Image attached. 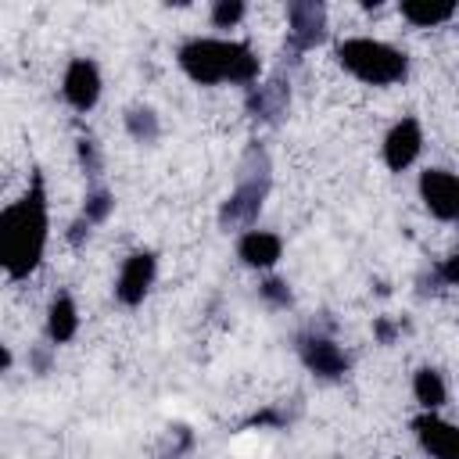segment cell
I'll return each mask as SVG.
<instances>
[{"label":"cell","mask_w":459,"mask_h":459,"mask_svg":"<svg viewBox=\"0 0 459 459\" xmlns=\"http://www.w3.org/2000/svg\"><path fill=\"white\" fill-rule=\"evenodd\" d=\"M226 54L230 39H212V36H194L176 50V61L186 79L197 86H219L226 82Z\"/></svg>","instance_id":"cell-4"},{"label":"cell","mask_w":459,"mask_h":459,"mask_svg":"<svg viewBox=\"0 0 459 459\" xmlns=\"http://www.w3.org/2000/svg\"><path fill=\"white\" fill-rule=\"evenodd\" d=\"M154 276H158V255H154V251H133V255L122 262L118 280H115V298H118V305L136 308V305L151 294Z\"/></svg>","instance_id":"cell-7"},{"label":"cell","mask_w":459,"mask_h":459,"mask_svg":"<svg viewBox=\"0 0 459 459\" xmlns=\"http://www.w3.org/2000/svg\"><path fill=\"white\" fill-rule=\"evenodd\" d=\"M244 108H247L251 118H258L265 126H280L290 111V79L283 72H276L273 79H265L258 86H247Z\"/></svg>","instance_id":"cell-8"},{"label":"cell","mask_w":459,"mask_h":459,"mask_svg":"<svg viewBox=\"0 0 459 459\" xmlns=\"http://www.w3.org/2000/svg\"><path fill=\"white\" fill-rule=\"evenodd\" d=\"M244 0H215L212 4V25L215 29H233L240 18H244Z\"/></svg>","instance_id":"cell-22"},{"label":"cell","mask_w":459,"mask_h":459,"mask_svg":"<svg viewBox=\"0 0 459 459\" xmlns=\"http://www.w3.org/2000/svg\"><path fill=\"white\" fill-rule=\"evenodd\" d=\"M111 212H115V194L108 186H90L86 190V201H82V219L90 226H100V222L111 219Z\"/></svg>","instance_id":"cell-19"},{"label":"cell","mask_w":459,"mask_h":459,"mask_svg":"<svg viewBox=\"0 0 459 459\" xmlns=\"http://www.w3.org/2000/svg\"><path fill=\"white\" fill-rule=\"evenodd\" d=\"M412 394L423 405V412H437L448 402V384H445V377L434 366H420L412 373Z\"/></svg>","instance_id":"cell-15"},{"label":"cell","mask_w":459,"mask_h":459,"mask_svg":"<svg viewBox=\"0 0 459 459\" xmlns=\"http://www.w3.org/2000/svg\"><path fill=\"white\" fill-rule=\"evenodd\" d=\"M75 154H79V165H82V172H86L90 179H97V176H100V169H104L97 140H93V136H79V140H75Z\"/></svg>","instance_id":"cell-21"},{"label":"cell","mask_w":459,"mask_h":459,"mask_svg":"<svg viewBox=\"0 0 459 459\" xmlns=\"http://www.w3.org/2000/svg\"><path fill=\"white\" fill-rule=\"evenodd\" d=\"M283 255V240L273 230H244L237 240V258L251 269H273Z\"/></svg>","instance_id":"cell-13"},{"label":"cell","mask_w":459,"mask_h":459,"mask_svg":"<svg viewBox=\"0 0 459 459\" xmlns=\"http://www.w3.org/2000/svg\"><path fill=\"white\" fill-rule=\"evenodd\" d=\"M455 14V0H445V4H430V0H409V4H402V18L409 22V25H416V29H430V25H441V22H448Z\"/></svg>","instance_id":"cell-17"},{"label":"cell","mask_w":459,"mask_h":459,"mask_svg":"<svg viewBox=\"0 0 459 459\" xmlns=\"http://www.w3.org/2000/svg\"><path fill=\"white\" fill-rule=\"evenodd\" d=\"M65 237H68V244H72V247H82V240L90 237V222L79 215V219L68 226V233H65Z\"/></svg>","instance_id":"cell-26"},{"label":"cell","mask_w":459,"mask_h":459,"mask_svg":"<svg viewBox=\"0 0 459 459\" xmlns=\"http://www.w3.org/2000/svg\"><path fill=\"white\" fill-rule=\"evenodd\" d=\"M126 133L136 140V143H158L161 136V122H158V111L154 108H129L126 111Z\"/></svg>","instance_id":"cell-18"},{"label":"cell","mask_w":459,"mask_h":459,"mask_svg":"<svg viewBox=\"0 0 459 459\" xmlns=\"http://www.w3.org/2000/svg\"><path fill=\"white\" fill-rule=\"evenodd\" d=\"M79 330V308H75V298L68 290H61L50 308H47V337L50 344H68Z\"/></svg>","instance_id":"cell-14"},{"label":"cell","mask_w":459,"mask_h":459,"mask_svg":"<svg viewBox=\"0 0 459 459\" xmlns=\"http://www.w3.org/2000/svg\"><path fill=\"white\" fill-rule=\"evenodd\" d=\"M323 39H326V4H319V0H290L287 4V47H283V57H290V65H298L301 54H308Z\"/></svg>","instance_id":"cell-5"},{"label":"cell","mask_w":459,"mask_h":459,"mask_svg":"<svg viewBox=\"0 0 459 459\" xmlns=\"http://www.w3.org/2000/svg\"><path fill=\"white\" fill-rule=\"evenodd\" d=\"M337 61L348 75L369 86H391L409 75V54L373 36H348L337 43Z\"/></svg>","instance_id":"cell-3"},{"label":"cell","mask_w":459,"mask_h":459,"mask_svg":"<svg viewBox=\"0 0 459 459\" xmlns=\"http://www.w3.org/2000/svg\"><path fill=\"white\" fill-rule=\"evenodd\" d=\"M4 369H11V351L0 344V373H4Z\"/></svg>","instance_id":"cell-27"},{"label":"cell","mask_w":459,"mask_h":459,"mask_svg":"<svg viewBox=\"0 0 459 459\" xmlns=\"http://www.w3.org/2000/svg\"><path fill=\"white\" fill-rule=\"evenodd\" d=\"M258 72H262L258 54H255L247 43H233V39H230V54H226V82H237V86H255Z\"/></svg>","instance_id":"cell-16"},{"label":"cell","mask_w":459,"mask_h":459,"mask_svg":"<svg viewBox=\"0 0 459 459\" xmlns=\"http://www.w3.org/2000/svg\"><path fill=\"white\" fill-rule=\"evenodd\" d=\"M420 201H423V208L434 219L455 222L459 219V183H455V172H448V169H423L420 172Z\"/></svg>","instance_id":"cell-9"},{"label":"cell","mask_w":459,"mask_h":459,"mask_svg":"<svg viewBox=\"0 0 459 459\" xmlns=\"http://www.w3.org/2000/svg\"><path fill=\"white\" fill-rule=\"evenodd\" d=\"M47 230H50L47 190H43V176L36 172L29 194L0 212V269L11 280H25L39 269L47 251Z\"/></svg>","instance_id":"cell-1"},{"label":"cell","mask_w":459,"mask_h":459,"mask_svg":"<svg viewBox=\"0 0 459 459\" xmlns=\"http://www.w3.org/2000/svg\"><path fill=\"white\" fill-rule=\"evenodd\" d=\"M269 190H273V158L255 140V143H247V151L237 165V186L219 204V226L226 233L230 230H251L258 222V212H262Z\"/></svg>","instance_id":"cell-2"},{"label":"cell","mask_w":459,"mask_h":459,"mask_svg":"<svg viewBox=\"0 0 459 459\" xmlns=\"http://www.w3.org/2000/svg\"><path fill=\"white\" fill-rule=\"evenodd\" d=\"M258 298L269 305V308H287L290 305V283L280 280V276H265L258 283Z\"/></svg>","instance_id":"cell-20"},{"label":"cell","mask_w":459,"mask_h":459,"mask_svg":"<svg viewBox=\"0 0 459 459\" xmlns=\"http://www.w3.org/2000/svg\"><path fill=\"white\" fill-rule=\"evenodd\" d=\"M412 434L430 459H459V430L437 412H420L412 420Z\"/></svg>","instance_id":"cell-12"},{"label":"cell","mask_w":459,"mask_h":459,"mask_svg":"<svg viewBox=\"0 0 459 459\" xmlns=\"http://www.w3.org/2000/svg\"><path fill=\"white\" fill-rule=\"evenodd\" d=\"M423 151V126L420 118H398L384 136V165L391 172H405Z\"/></svg>","instance_id":"cell-11"},{"label":"cell","mask_w":459,"mask_h":459,"mask_svg":"<svg viewBox=\"0 0 459 459\" xmlns=\"http://www.w3.org/2000/svg\"><path fill=\"white\" fill-rule=\"evenodd\" d=\"M100 86H104V79H100L97 61H90V57H72L68 61L65 79H61V93L75 111H90L100 100Z\"/></svg>","instance_id":"cell-10"},{"label":"cell","mask_w":459,"mask_h":459,"mask_svg":"<svg viewBox=\"0 0 459 459\" xmlns=\"http://www.w3.org/2000/svg\"><path fill=\"white\" fill-rule=\"evenodd\" d=\"M50 362H54V344H36L32 351H29V366H32V373H50Z\"/></svg>","instance_id":"cell-23"},{"label":"cell","mask_w":459,"mask_h":459,"mask_svg":"<svg viewBox=\"0 0 459 459\" xmlns=\"http://www.w3.org/2000/svg\"><path fill=\"white\" fill-rule=\"evenodd\" d=\"M398 333H402V323H394V319H387V316L373 319V337H377L380 344H394Z\"/></svg>","instance_id":"cell-24"},{"label":"cell","mask_w":459,"mask_h":459,"mask_svg":"<svg viewBox=\"0 0 459 459\" xmlns=\"http://www.w3.org/2000/svg\"><path fill=\"white\" fill-rule=\"evenodd\" d=\"M298 359H301V366H305L312 377H319V380H341V377L348 373V366H351L348 351H344L333 337H326V333H319V330H308V333L298 337Z\"/></svg>","instance_id":"cell-6"},{"label":"cell","mask_w":459,"mask_h":459,"mask_svg":"<svg viewBox=\"0 0 459 459\" xmlns=\"http://www.w3.org/2000/svg\"><path fill=\"white\" fill-rule=\"evenodd\" d=\"M283 423H290V416L283 409H262L247 420V427H283Z\"/></svg>","instance_id":"cell-25"}]
</instances>
